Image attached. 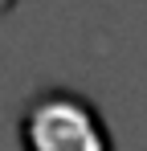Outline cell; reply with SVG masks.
I'll return each mask as SVG.
<instances>
[{
  "label": "cell",
  "instance_id": "2",
  "mask_svg": "<svg viewBox=\"0 0 147 151\" xmlns=\"http://www.w3.org/2000/svg\"><path fill=\"white\" fill-rule=\"evenodd\" d=\"M12 8H17V0H0V17H4V12H12Z\"/></svg>",
  "mask_w": 147,
  "mask_h": 151
},
{
  "label": "cell",
  "instance_id": "1",
  "mask_svg": "<svg viewBox=\"0 0 147 151\" xmlns=\"http://www.w3.org/2000/svg\"><path fill=\"white\" fill-rule=\"evenodd\" d=\"M21 151H115V135L98 106L70 86H49L24 102Z\"/></svg>",
  "mask_w": 147,
  "mask_h": 151
}]
</instances>
